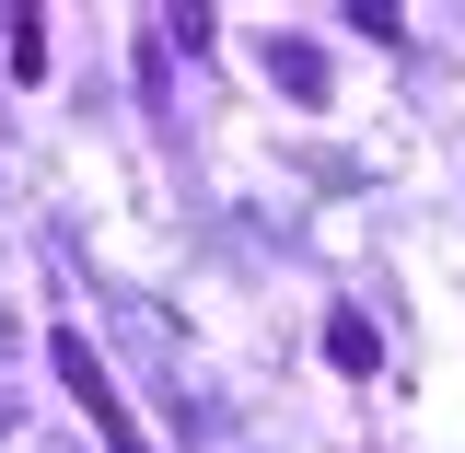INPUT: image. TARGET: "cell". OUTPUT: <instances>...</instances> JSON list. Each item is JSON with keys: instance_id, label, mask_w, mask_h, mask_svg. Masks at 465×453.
<instances>
[{"instance_id": "4", "label": "cell", "mask_w": 465, "mask_h": 453, "mask_svg": "<svg viewBox=\"0 0 465 453\" xmlns=\"http://www.w3.org/2000/svg\"><path fill=\"white\" fill-rule=\"evenodd\" d=\"M47 70V12H12V82Z\"/></svg>"}, {"instance_id": "5", "label": "cell", "mask_w": 465, "mask_h": 453, "mask_svg": "<svg viewBox=\"0 0 465 453\" xmlns=\"http://www.w3.org/2000/svg\"><path fill=\"white\" fill-rule=\"evenodd\" d=\"M0 430H12V407H0Z\"/></svg>"}, {"instance_id": "3", "label": "cell", "mask_w": 465, "mask_h": 453, "mask_svg": "<svg viewBox=\"0 0 465 453\" xmlns=\"http://www.w3.org/2000/svg\"><path fill=\"white\" fill-rule=\"evenodd\" d=\"M268 82L314 105V94H326V47H302V35H280V47H268Z\"/></svg>"}, {"instance_id": "1", "label": "cell", "mask_w": 465, "mask_h": 453, "mask_svg": "<svg viewBox=\"0 0 465 453\" xmlns=\"http://www.w3.org/2000/svg\"><path fill=\"white\" fill-rule=\"evenodd\" d=\"M47 360H58V384L82 396V419L105 430V453H152V442H140V419H128V396L105 384V360H94V338H70V326H58V338H47Z\"/></svg>"}, {"instance_id": "2", "label": "cell", "mask_w": 465, "mask_h": 453, "mask_svg": "<svg viewBox=\"0 0 465 453\" xmlns=\"http://www.w3.org/2000/svg\"><path fill=\"white\" fill-rule=\"evenodd\" d=\"M326 360H338L349 384H361V372H384V338H372V314H326Z\"/></svg>"}]
</instances>
